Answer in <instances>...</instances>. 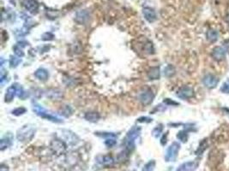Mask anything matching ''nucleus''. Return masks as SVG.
<instances>
[{
	"label": "nucleus",
	"mask_w": 229,
	"mask_h": 171,
	"mask_svg": "<svg viewBox=\"0 0 229 171\" xmlns=\"http://www.w3.org/2000/svg\"><path fill=\"white\" fill-rule=\"evenodd\" d=\"M35 127L33 125H24L16 133V138L19 141L22 142H28L33 139L35 133Z\"/></svg>",
	"instance_id": "f257e3e1"
},
{
	"label": "nucleus",
	"mask_w": 229,
	"mask_h": 171,
	"mask_svg": "<svg viewBox=\"0 0 229 171\" xmlns=\"http://www.w3.org/2000/svg\"><path fill=\"white\" fill-rule=\"evenodd\" d=\"M33 110L35 112V114L38 115L39 116H40V117H42V118H45V119H46V120L51 121L52 122H56V123L63 122V121L61 120L59 117H57V115H53L51 111L46 110L44 107H42V106L40 105V104H34V106H33Z\"/></svg>",
	"instance_id": "f03ea898"
},
{
	"label": "nucleus",
	"mask_w": 229,
	"mask_h": 171,
	"mask_svg": "<svg viewBox=\"0 0 229 171\" xmlns=\"http://www.w3.org/2000/svg\"><path fill=\"white\" fill-rule=\"evenodd\" d=\"M139 135H140V128L139 127H134L129 131V133H127L125 139L124 140V145L125 146V150L128 152H131L135 148L136 139L138 138Z\"/></svg>",
	"instance_id": "7ed1b4c3"
},
{
	"label": "nucleus",
	"mask_w": 229,
	"mask_h": 171,
	"mask_svg": "<svg viewBox=\"0 0 229 171\" xmlns=\"http://www.w3.org/2000/svg\"><path fill=\"white\" fill-rule=\"evenodd\" d=\"M180 148V145L178 142H173L166 150L165 156V160L166 162H173L178 156V152Z\"/></svg>",
	"instance_id": "20e7f679"
},
{
	"label": "nucleus",
	"mask_w": 229,
	"mask_h": 171,
	"mask_svg": "<svg viewBox=\"0 0 229 171\" xmlns=\"http://www.w3.org/2000/svg\"><path fill=\"white\" fill-rule=\"evenodd\" d=\"M137 98H138L139 101L142 104L148 105V104L152 103L153 99L154 98V95L153 93L152 90H150V89H144L142 92H140V93L138 94Z\"/></svg>",
	"instance_id": "39448f33"
},
{
	"label": "nucleus",
	"mask_w": 229,
	"mask_h": 171,
	"mask_svg": "<svg viewBox=\"0 0 229 171\" xmlns=\"http://www.w3.org/2000/svg\"><path fill=\"white\" fill-rule=\"evenodd\" d=\"M51 149L52 150L53 153L57 155H61L65 152L66 146L64 141L60 139H54L51 142Z\"/></svg>",
	"instance_id": "423d86ee"
},
{
	"label": "nucleus",
	"mask_w": 229,
	"mask_h": 171,
	"mask_svg": "<svg viewBox=\"0 0 229 171\" xmlns=\"http://www.w3.org/2000/svg\"><path fill=\"white\" fill-rule=\"evenodd\" d=\"M194 95V90L190 87H183L180 89H178L177 92V97L181 99H188L191 98Z\"/></svg>",
	"instance_id": "0eeeda50"
},
{
	"label": "nucleus",
	"mask_w": 229,
	"mask_h": 171,
	"mask_svg": "<svg viewBox=\"0 0 229 171\" xmlns=\"http://www.w3.org/2000/svg\"><path fill=\"white\" fill-rule=\"evenodd\" d=\"M96 161L99 164L103 167H109L114 164V158L110 155H104V156H99Z\"/></svg>",
	"instance_id": "6e6552de"
},
{
	"label": "nucleus",
	"mask_w": 229,
	"mask_h": 171,
	"mask_svg": "<svg viewBox=\"0 0 229 171\" xmlns=\"http://www.w3.org/2000/svg\"><path fill=\"white\" fill-rule=\"evenodd\" d=\"M17 92H18V86L16 84H13L12 86H10L8 90L6 91V93H5V97H4V99H5V102H11L14 99L15 96L17 95Z\"/></svg>",
	"instance_id": "1a4fd4ad"
},
{
	"label": "nucleus",
	"mask_w": 229,
	"mask_h": 171,
	"mask_svg": "<svg viewBox=\"0 0 229 171\" xmlns=\"http://www.w3.org/2000/svg\"><path fill=\"white\" fill-rule=\"evenodd\" d=\"M218 82H219V80L213 75L209 74V75L204 76V84L209 88H213V87H216Z\"/></svg>",
	"instance_id": "9d476101"
},
{
	"label": "nucleus",
	"mask_w": 229,
	"mask_h": 171,
	"mask_svg": "<svg viewBox=\"0 0 229 171\" xmlns=\"http://www.w3.org/2000/svg\"><path fill=\"white\" fill-rule=\"evenodd\" d=\"M198 166L197 162H187L181 164L176 171H194Z\"/></svg>",
	"instance_id": "9b49d317"
},
{
	"label": "nucleus",
	"mask_w": 229,
	"mask_h": 171,
	"mask_svg": "<svg viewBox=\"0 0 229 171\" xmlns=\"http://www.w3.org/2000/svg\"><path fill=\"white\" fill-rule=\"evenodd\" d=\"M34 76L39 79L40 81H46L48 80L49 78V73L46 70H45L43 68H40L38 70H36L34 72Z\"/></svg>",
	"instance_id": "f8f14e48"
},
{
	"label": "nucleus",
	"mask_w": 229,
	"mask_h": 171,
	"mask_svg": "<svg viewBox=\"0 0 229 171\" xmlns=\"http://www.w3.org/2000/svg\"><path fill=\"white\" fill-rule=\"evenodd\" d=\"M62 134L64 135V139H66V140H68L69 143H70V144H75V143H76L77 139H78L76 134L69 131V130H63L62 131Z\"/></svg>",
	"instance_id": "ddd939ff"
},
{
	"label": "nucleus",
	"mask_w": 229,
	"mask_h": 171,
	"mask_svg": "<svg viewBox=\"0 0 229 171\" xmlns=\"http://www.w3.org/2000/svg\"><path fill=\"white\" fill-rule=\"evenodd\" d=\"M11 143H12V138H11V136L5 135L3 139H1V141H0V149H1V151H4V149L10 147V145H11Z\"/></svg>",
	"instance_id": "4468645a"
},
{
	"label": "nucleus",
	"mask_w": 229,
	"mask_h": 171,
	"mask_svg": "<svg viewBox=\"0 0 229 171\" xmlns=\"http://www.w3.org/2000/svg\"><path fill=\"white\" fill-rule=\"evenodd\" d=\"M225 55H226L225 50L220 46H217L213 50V57L216 60H222L223 58H225Z\"/></svg>",
	"instance_id": "2eb2a0df"
},
{
	"label": "nucleus",
	"mask_w": 229,
	"mask_h": 171,
	"mask_svg": "<svg viewBox=\"0 0 229 171\" xmlns=\"http://www.w3.org/2000/svg\"><path fill=\"white\" fill-rule=\"evenodd\" d=\"M28 44L27 42H19L17 44L15 45L14 47V51H15V54L18 57H22L24 56V52L22 51V48L26 46Z\"/></svg>",
	"instance_id": "dca6fc26"
},
{
	"label": "nucleus",
	"mask_w": 229,
	"mask_h": 171,
	"mask_svg": "<svg viewBox=\"0 0 229 171\" xmlns=\"http://www.w3.org/2000/svg\"><path fill=\"white\" fill-rule=\"evenodd\" d=\"M148 77L149 80H158L160 78V69L158 67H153L148 72Z\"/></svg>",
	"instance_id": "f3484780"
},
{
	"label": "nucleus",
	"mask_w": 229,
	"mask_h": 171,
	"mask_svg": "<svg viewBox=\"0 0 229 171\" xmlns=\"http://www.w3.org/2000/svg\"><path fill=\"white\" fill-rule=\"evenodd\" d=\"M84 117H85V119L87 121H91V122H96V121H98L99 119H100V117H101V115L99 113H97V112H93V111H90V112H87L85 115H84Z\"/></svg>",
	"instance_id": "a211bd4d"
},
{
	"label": "nucleus",
	"mask_w": 229,
	"mask_h": 171,
	"mask_svg": "<svg viewBox=\"0 0 229 171\" xmlns=\"http://www.w3.org/2000/svg\"><path fill=\"white\" fill-rule=\"evenodd\" d=\"M207 38L211 41V42H214V41H216L217 38H218V33L216 31V30H210L207 33Z\"/></svg>",
	"instance_id": "6ab92c4d"
},
{
	"label": "nucleus",
	"mask_w": 229,
	"mask_h": 171,
	"mask_svg": "<svg viewBox=\"0 0 229 171\" xmlns=\"http://www.w3.org/2000/svg\"><path fill=\"white\" fill-rule=\"evenodd\" d=\"M155 167V161L154 160H151L148 163H147L146 164L143 166L142 171H154Z\"/></svg>",
	"instance_id": "aec40b11"
},
{
	"label": "nucleus",
	"mask_w": 229,
	"mask_h": 171,
	"mask_svg": "<svg viewBox=\"0 0 229 171\" xmlns=\"http://www.w3.org/2000/svg\"><path fill=\"white\" fill-rule=\"evenodd\" d=\"M175 74V69L173 68V66L172 65H168L166 66L164 70V75L166 77H172L173 75Z\"/></svg>",
	"instance_id": "412c9836"
},
{
	"label": "nucleus",
	"mask_w": 229,
	"mask_h": 171,
	"mask_svg": "<svg viewBox=\"0 0 229 171\" xmlns=\"http://www.w3.org/2000/svg\"><path fill=\"white\" fill-rule=\"evenodd\" d=\"M21 62H22V59L20 58V57H10V67L11 68H16V67H17L20 64H21Z\"/></svg>",
	"instance_id": "4be33fe9"
},
{
	"label": "nucleus",
	"mask_w": 229,
	"mask_h": 171,
	"mask_svg": "<svg viewBox=\"0 0 229 171\" xmlns=\"http://www.w3.org/2000/svg\"><path fill=\"white\" fill-rule=\"evenodd\" d=\"M144 15H145V17L146 19L148 21H154L155 20V15L154 13L151 11L150 10H144Z\"/></svg>",
	"instance_id": "5701e85b"
},
{
	"label": "nucleus",
	"mask_w": 229,
	"mask_h": 171,
	"mask_svg": "<svg viewBox=\"0 0 229 171\" xmlns=\"http://www.w3.org/2000/svg\"><path fill=\"white\" fill-rule=\"evenodd\" d=\"M177 137H178V139L179 140H181L182 142H185L187 139H188V134L187 133L185 132V131H181V132H179L178 133V135H177Z\"/></svg>",
	"instance_id": "b1692460"
},
{
	"label": "nucleus",
	"mask_w": 229,
	"mask_h": 171,
	"mask_svg": "<svg viewBox=\"0 0 229 171\" xmlns=\"http://www.w3.org/2000/svg\"><path fill=\"white\" fill-rule=\"evenodd\" d=\"M26 110H27L23 107L16 108V109H15L14 110H12V114L15 115H21L24 114L26 112Z\"/></svg>",
	"instance_id": "393cba45"
},
{
	"label": "nucleus",
	"mask_w": 229,
	"mask_h": 171,
	"mask_svg": "<svg viewBox=\"0 0 229 171\" xmlns=\"http://www.w3.org/2000/svg\"><path fill=\"white\" fill-rule=\"evenodd\" d=\"M105 145L107 147H113L116 145V139L115 138H107L105 141Z\"/></svg>",
	"instance_id": "a878e982"
},
{
	"label": "nucleus",
	"mask_w": 229,
	"mask_h": 171,
	"mask_svg": "<svg viewBox=\"0 0 229 171\" xmlns=\"http://www.w3.org/2000/svg\"><path fill=\"white\" fill-rule=\"evenodd\" d=\"M161 132H162V127H156L153 130L152 134L155 138H158L160 135Z\"/></svg>",
	"instance_id": "bb28decb"
},
{
	"label": "nucleus",
	"mask_w": 229,
	"mask_h": 171,
	"mask_svg": "<svg viewBox=\"0 0 229 171\" xmlns=\"http://www.w3.org/2000/svg\"><path fill=\"white\" fill-rule=\"evenodd\" d=\"M0 81H1V85H2V86L4 84V82H6L7 81V74L6 73H4V70H2V72H1Z\"/></svg>",
	"instance_id": "cd10ccee"
},
{
	"label": "nucleus",
	"mask_w": 229,
	"mask_h": 171,
	"mask_svg": "<svg viewBox=\"0 0 229 171\" xmlns=\"http://www.w3.org/2000/svg\"><path fill=\"white\" fill-rule=\"evenodd\" d=\"M221 91L225 93H229V85H228L227 83H224L222 87H221Z\"/></svg>",
	"instance_id": "c85d7f7f"
},
{
	"label": "nucleus",
	"mask_w": 229,
	"mask_h": 171,
	"mask_svg": "<svg viewBox=\"0 0 229 171\" xmlns=\"http://www.w3.org/2000/svg\"><path fill=\"white\" fill-rule=\"evenodd\" d=\"M46 35V38H43V40H51V39H52L53 38V35L51 34V33H45Z\"/></svg>",
	"instance_id": "c756f323"
},
{
	"label": "nucleus",
	"mask_w": 229,
	"mask_h": 171,
	"mask_svg": "<svg viewBox=\"0 0 229 171\" xmlns=\"http://www.w3.org/2000/svg\"><path fill=\"white\" fill-rule=\"evenodd\" d=\"M146 120H152V119H150V118H148V117H141L138 119V121H140V122H144V121H148Z\"/></svg>",
	"instance_id": "7c9ffc66"
},
{
	"label": "nucleus",
	"mask_w": 229,
	"mask_h": 171,
	"mask_svg": "<svg viewBox=\"0 0 229 171\" xmlns=\"http://www.w3.org/2000/svg\"><path fill=\"white\" fill-rule=\"evenodd\" d=\"M228 23H229V17H228Z\"/></svg>",
	"instance_id": "2f4dec72"
}]
</instances>
